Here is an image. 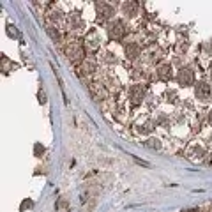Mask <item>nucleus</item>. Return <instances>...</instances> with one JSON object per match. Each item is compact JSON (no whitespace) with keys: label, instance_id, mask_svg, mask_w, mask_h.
<instances>
[{"label":"nucleus","instance_id":"nucleus-1","mask_svg":"<svg viewBox=\"0 0 212 212\" xmlns=\"http://www.w3.org/2000/svg\"><path fill=\"white\" fill-rule=\"evenodd\" d=\"M124 32H126V27H124V23H120V21H117L113 27H110V35L111 37H119V35L122 37Z\"/></svg>","mask_w":212,"mask_h":212},{"label":"nucleus","instance_id":"nucleus-3","mask_svg":"<svg viewBox=\"0 0 212 212\" xmlns=\"http://www.w3.org/2000/svg\"><path fill=\"white\" fill-rule=\"evenodd\" d=\"M196 96H198L200 99L209 97V87H207L205 83H200V85H198V89H196Z\"/></svg>","mask_w":212,"mask_h":212},{"label":"nucleus","instance_id":"nucleus-4","mask_svg":"<svg viewBox=\"0 0 212 212\" xmlns=\"http://www.w3.org/2000/svg\"><path fill=\"white\" fill-rule=\"evenodd\" d=\"M127 55H129V57H136V55H138V48H136V46H134V44H129V46H127Z\"/></svg>","mask_w":212,"mask_h":212},{"label":"nucleus","instance_id":"nucleus-2","mask_svg":"<svg viewBox=\"0 0 212 212\" xmlns=\"http://www.w3.org/2000/svg\"><path fill=\"white\" fill-rule=\"evenodd\" d=\"M180 78H179V81H180V85H189L193 80H189V76L193 78V72L189 69H182L180 71V74H179Z\"/></svg>","mask_w":212,"mask_h":212},{"label":"nucleus","instance_id":"nucleus-5","mask_svg":"<svg viewBox=\"0 0 212 212\" xmlns=\"http://www.w3.org/2000/svg\"><path fill=\"white\" fill-rule=\"evenodd\" d=\"M159 76H166V80L170 78V67L164 66V67H159Z\"/></svg>","mask_w":212,"mask_h":212}]
</instances>
